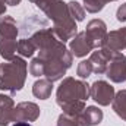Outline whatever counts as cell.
I'll use <instances>...</instances> for the list:
<instances>
[{
	"label": "cell",
	"mask_w": 126,
	"mask_h": 126,
	"mask_svg": "<svg viewBox=\"0 0 126 126\" xmlns=\"http://www.w3.org/2000/svg\"><path fill=\"white\" fill-rule=\"evenodd\" d=\"M13 126H31V125H28L25 122H19V123H16V125H13Z\"/></svg>",
	"instance_id": "6da1fadb"
}]
</instances>
